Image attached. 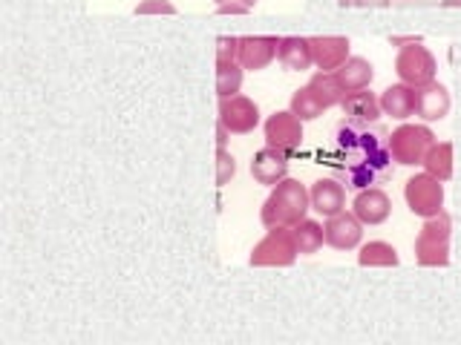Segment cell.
<instances>
[{"mask_svg":"<svg viewBox=\"0 0 461 345\" xmlns=\"http://www.w3.org/2000/svg\"><path fill=\"white\" fill-rule=\"evenodd\" d=\"M441 6L444 9H456V6H461V0H441Z\"/></svg>","mask_w":461,"mask_h":345,"instance_id":"35","label":"cell"},{"mask_svg":"<svg viewBox=\"0 0 461 345\" xmlns=\"http://www.w3.org/2000/svg\"><path fill=\"white\" fill-rule=\"evenodd\" d=\"M237 58H240V38L234 35L216 38V61H237Z\"/></svg>","mask_w":461,"mask_h":345,"instance_id":"28","label":"cell"},{"mask_svg":"<svg viewBox=\"0 0 461 345\" xmlns=\"http://www.w3.org/2000/svg\"><path fill=\"white\" fill-rule=\"evenodd\" d=\"M288 176V153H280L274 147H266L257 150L254 158H251V179L257 184H266V187H274L280 184L283 179Z\"/></svg>","mask_w":461,"mask_h":345,"instance_id":"15","label":"cell"},{"mask_svg":"<svg viewBox=\"0 0 461 345\" xmlns=\"http://www.w3.org/2000/svg\"><path fill=\"white\" fill-rule=\"evenodd\" d=\"M453 141H436L432 147L427 150L424 155V172H429V176H436L438 181H450L453 179Z\"/></svg>","mask_w":461,"mask_h":345,"instance_id":"21","label":"cell"},{"mask_svg":"<svg viewBox=\"0 0 461 345\" xmlns=\"http://www.w3.org/2000/svg\"><path fill=\"white\" fill-rule=\"evenodd\" d=\"M263 133H266L268 147L292 155L294 150H300V144H303V121L292 110H277L266 119Z\"/></svg>","mask_w":461,"mask_h":345,"instance_id":"8","label":"cell"},{"mask_svg":"<svg viewBox=\"0 0 461 345\" xmlns=\"http://www.w3.org/2000/svg\"><path fill=\"white\" fill-rule=\"evenodd\" d=\"M398 262L401 259H398L395 244H389V242L375 239V242H366L357 248V265L360 268H395Z\"/></svg>","mask_w":461,"mask_h":345,"instance_id":"22","label":"cell"},{"mask_svg":"<svg viewBox=\"0 0 461 345\" xmlns=\"http://www.w3.org/2000/svg\"><path fill=\"white\" fill-rule=\"evenodd\" d=\"M309 210H312L309 187L285 176L280 184L271 187L268 199L259 208V222L266 227H294L297 222L306 219Z\"/></svg>","mask_w":461,"mask_h":345,"instance_id":"2","label":"cell"},{"mask_svg":"<svg viewBox=\"0 0 461 345\" xmlns=\"http://www.w3.org/2000/svg\"><path fill=\"white\" fill-rule=\"evenodd\" d=\"M216 6H222V4H240V6H245V9H254V4L257 0H213Z\"/></svg>","mask_w":461,"mask_h":345,"instance_id":"34","label":"cell"},{"mask_svg":"<svg viewBox=\"0 0 461 345\" xmlns=\"http://www.w3.org/2000/svg\"><path fill=\"white\" fill-rule=\"evenodd\" d=\"M395 72H398V81L401 84H410V86H424L429 81H436V55H432L424 43H410V47H401L398 58H395Z\"/></svg>","mask_w":461,"mask_h":345,"instance_id":"7","label":"cell"},{"mask_svg":"<svg viewBox=\"0 0 461 345\" xmlns=\"http://www.w3.org/2000/svg\"><path fill=\"white\" fill-rule=\"evenodd\" d=\"M297 256L300 251L292 227H268V234L254 244L249 262L251 268H292Z\"/></svg>","mask_w":461,"mask_h":345,"instance_id":"5","label":"cell"},{"mask_svg":"<svg viewBox=\"0 0 461 345\" xmlns=\"http://www.w3.org/2000/svg\"><path fill=\"white\" fill-rule=\"evenodd\" d=\"M450 239H453V219L441 210L424 219L415 236V262L421 268H447L450 265Z\"/></svg>","mask_w":461,"mask_h":345,"instance_id":"3","label":"cell"},{"mask_svg":"<svg viewBox=\"0 0 461 345\" xmlns=\"http://www.w3.org/2000/svg\"><path fill=\"white\" fill-rule=\"evenodd\" d=\"M352 213L360 219V225H384L393 213V201L381 190V187H366V190H357L352 199Z\"/></svg>","mask_w":461,"mask_h":345,"instance_id":"14","label":"cell"},{"mask_svg":"<svg viewBox=\"0 0 461 345\" xmlns=\"http://www.w3.org/2000/svg\"><path fill=\"white\" fill-rule=\"evenodd\" d=\"M393 153H389V133L378 124L343 119L335 129V153L331 170L346 190H366L384 184L393 176Z\"/></svg>","mask_w":461,"mask_h":345,"instance_id":"1","label":"cell"},{"mask_svg":"<svg viewBox=\"0 0 461 345\" xmlns=\"http://www.w3.org/2000/svg\"><path fill=\"white\" fill-rule=\"evenodd\" d=\"M216 12H220V14H249L251 9H245L240 4H222V6H216Z\"/></svg>","mask_w":461,"mask_h":345,"instance_id":"33","label":"cell"},{"mask_svg":"<svg viewBox=\"0 0 461 345\" xmlns=\"http://www.w3.org/2000/svg\"><path fill=\"white\" fill-rule=\"evenodd\" d=\"M410 43H424L421 35H389V47H410Z\"/></svg>","mask_w":461,"mask_h":345,"instance_id":"30","label":"cell"},{"mask_svg":"<svg viewBox=\"0 0 461 345\" xmlns=\"http://www.w3.org/2000/svg\"><path fill=\"white\" fill-rule=\"evenodd\" d=\"M277 61L292 69V72H306L314 66L312 61V47H309V38H300V35H283L277 43Z\"/></svg>","mask_w":461,"mask_h":345,"instance_id":"19","label":"cell"},{"mask_svg":"<svg viewBox=\"0 0 461 345\" xmlns=\"http://www.w3.org/2000/svg\"><path fill=\"white\" fill-rule=\"evenodd\" d=\"M216 121H222L228 127L230 136H249L259 127V107L249 95H230V98H220V115Z\"/></svg>","mask_w":461,"mask_h":345,"instance_id":"9","label":"cell"},{"mask_svg":"<svg viewBox=\"0 0 461 345\" xmlns=\"http://www.w3.org/2000/svg\"><path fill=\"white\" fill-rule=\"evenodd\" d=\"M136 14H141V18H148V14H176V6L170 0H141Z\"/></svg>","mask_w":461,"mask_h":345,"instance_id":"29","label":"cell"},{"mask_svg":"<svg viewBox=\"0 0 461 345\" xmlns=\"http://www.w3.org/2000/svg\"><path fill=\"white\" fill-rule=\"evenodd\" d=\"M288 110H292L303 124H306V121H314V119H321V115L326 112L323 101L314 95V90H312L309 84H306V86H300V90L292 93V101H288Z\"/></svg>","mask_w":461,"mask_h":345,"instance_id":"24","label":"cell"},{"mask_svg":"<svg viewBox=\"0 0 461 345\" xmlns=\"http://www.w3.org/2000/svg\"><path fill=\"white\" fill-rule=\"evenodd\" d=\"M393 0H355V6L360 9H386Z\"/></svg>","mask_w":461,"mask_h":345,"instance_id":"32","label":"cell"},{"mask_svg":"<svg viewBox=\"0 0 461 345\" xmlns=\"http://www.w3.org/2000/svg\"><path fill=\"white\" fill-rule=\"evenodd\" d=\"M335 78L340 81V86L346 93H357V90H366V86L372 84L375 66H372V61H366V58L349 55V61L335 69Z\"/></svg>","mask_w":461,"mask_h":345,"instance_id":"20","label":"cell"},{"mask_svg":"<svg viewBox=\"0 0 461 345\" xmlns=\"http://www.w3.org/2000/svg\"><path fill=\"white\" fill-rule=\"evenodd\" d=\"M237 176V158L230 155V150H216V187H225L230 179Z\"/></svg>","mask_w":461,"mask_h":345,"instance_id":"27","label":"cell"},{"mask_svg":"<svg viewBox=\"0 0 461 345\" xmlns=\"http://www.w3.org/2000/svg\"><path fill=\"white\" fill-rule=\"evenodd\" d=\"M309 47H312V61L317 69L335 72L338 66H343L346 61H349L352 43L343 35H314V38H309Z\"/></svg>","mask_w":461,"mask_h":345,"instance_id":"12","label":"cell"},{"mask_svg":"<svg viewBox=\"0 0 461 345\" xmlns=\"http://www.w3.org/2000/svg\"><path fill=\"white\" fill-rule=\"evenodd\" d=\"M292 234H294V242H297V251L303 256H312V253H317L326 244V230H323V225L309 219V216L292 227Z\"/></svg>","mask_w":461,"mask_h":345,"instance_id":"23","label":"cell"},{"mask_svg":"<svg viewBox=\"0 0 461 345\" xmlns=\"http://www.w3.org/2000/svg\"><path fill=\"white\" fill-rule=\"evenodd\" d=\"M323 230H326V244L335 251H355L360 248V242H364V225H360L355 213H346V210L329 216Z\"/></svg>","mask_w":461,"mask_h":345,"instance_id":"11","label":"cell"},{"mask_svg":"<svg viewBox=\"0 0 461 345\" xmlns=\"http://www.w3.org/2000/svg\"><path fill=\"white\" fill-rule=\"evenodd\" d=\"M450 107H453L450 90H447L441 81H429V84L418 86V90H415V115L424 124L444 121L447 112H450Z\"/></svg>","mask_w":461,"mask_h":345,"instance_id":"10","label":"cell"},{"mask_svg":"<svg viewBox=\"0 0 461 345\" xmlns=\"http://www.w3.org/2000/svg\"><path fill=\"white\" fill-rule=\"evenodd\" d=\"M381 110L384 115L395 121H407L415 115V86L410 84H393L381 93Z\"/></svg>","mask_w":461,"mask_h":345,"instance_id":"18","label":"cell"},{"mask_svg":"<svg viewBox=\"0 0 461 345\" xmlns=\"http://www.w3.org/2000/svg\"><path fill=\"white\" fill-rule=\"evenodd\" d=\"M277 35H245L240 38V66L245 72H259L266 69L274 58H277Z\"/></svg>","mask_w":461,"mask_h":345,"instance_id":"13","label":"cell"},{"mask_svg":"<svg viewBox=\"0 0 461 345\" xmlns=\"http://www.w3.org/2000/svg\"><path fill=\"white\" fill-rule=\"evenodd\" d=\"M338 6H343V9H349V6H355V0H338Z\"/></svg>","mask_w":461,"mask_h":345,"instance_id":"36","label":"cell"},{"mask_svg":"<svg viewBox=\"0 0 461 345\" xmlns=\"http://www.w3.org/2000/svg\"><path fill=\"white\" fill-rule=\"evenodd\" d=\"M432 144H436V133L429 129V124H401L389 133V153L401 167H418Z\"/></svg>","mask_w":461,"mask_h":345,"instance_id":"4","label":"cell"},{"mask_svg":"<svg viewBox=\"0 0 461 345\" xmlns=\"http://www.w3.org/2000/svg\"><path fill=\"white\" fill-rule=\"evenodd\" d=\"M228 138H230L228 127L222 121H216V150H225L228 147Z\"/></svg>","mask_w":461,"mask_h":345,"instance_id":"31","label":"cell"},{"mask_svg":"<svg viewBox=\"0 0 461 345\" xmlns=\"http://www.w3.org/2000/svg\"><path fill=\"white\" fill-rule=\"evenodd\" d=\"M245 69L237 61H216V95L230 98L240 93Z\"/></svg>","mask_w":461,"mask_h":345,"instance_id":"26","label":"cell"},{"mask_svg":"<svg viewBox=\"0 0 461 345\" xmlns=\"http://www.w3.org/2000/svg\"><path fill=\"white\" fill-rule=\"evenodd\" d=\"M309 199H312V210L329 219V216L346 210V184L338 179H317L309 187Z\"/></svg>","mask_w":461,"mask_h":345,"instance_id":"16","label":"cell"},{"mask_svg":"<svg viewBox=\"0 0 461 345\" xmlns=\"http://www.w3.org/2000/svg\"><path fill=\"white\" fill-rule=\"evenodd\" d=\"M309 86L314 90V95L323 101V107L331 110V107H340V101L346 98V90L340 86V81L335 78V72H314Z\"/></svg>","mask_w":461,"mask_h":345,"instance_id":"25","label":"cell"},{"mask_svg":"<svg viewBox=\"0 0 461 345\" xmlns=\"http://www.w3.org/2000/svg\"><path fill=\"white\" fill-rule=\"evenodd\" d=\"M340 110L349 121H364V124H378V119L384 115L381 95H375L369 86L357 93H346V98L340 101Z\"/></svg>","mask_w":461,"mask_h":345,"instance_id":"17","label":"cell"},{"mask_svg":"<svg viewBox=\"0 0 461 345\" xmlns=\"http://www.w3.org/2000/svg\"><path fill=\"white\" fill-rule=\"evenodd\" d=\"M403 201L415 216L429 219V216L444 210V181L429 176V172H415L403 184Z\"/></svg>","mask_w":461,"mask_h":345,"instance_id":"6","label":"cell"}]
</instances>
